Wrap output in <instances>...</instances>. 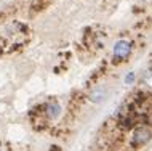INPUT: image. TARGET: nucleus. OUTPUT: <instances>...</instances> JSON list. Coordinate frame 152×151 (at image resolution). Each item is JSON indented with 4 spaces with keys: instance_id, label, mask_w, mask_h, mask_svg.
Segmentation results:
<instances>
[{
    "instance_id": "1",
    "label": "nucleus",
    "mask_w": 152,
    "mask_h": 151,
    "mask_svg": "<svg viewBox=\"0 0 152 151\" xmlns=\"http://www.w3.org/2000/svg\"><path fill=\"white\" fill-rule=\"evenodd\" d=\"M151 138H152V129L147 127V125H138L133 132V137H131V145L133 146L146 145Z\"/></svg>"
},
{
    "instance_id": "2",
    "label": "nucleus",
    "mask_w": 152,
    "mask_h": 151,
    "mask_svg": "<svg viewBox=\"0 0 152 151\" xmlns=\"http://www.w3.org/2000/svg\"><path fill=\"white\" fill-rule=\"evenodd\" d=\"M131 48H133L131 42H128V40H118L114 45V56L117 60H126L131 53Z\"/></svg>"
},
{
    "instance_id": "3",
    "label": "nucleus",
    "mask_w": 152,
    "mask_h": 151,
    "mask_svg": "<svg viewBox=\"0 0 152 151\" xmlns=\"http://www.w3.org/2000/svg\"><path fill=\"white\" fill-rule=\"evenodd\" d=\"M45 114H47L48 119H56L61 114V106L58 103H48L45 106Z\"/></svg>"
},
{
    "instance_id": "4",
    "label": "nucleus",
    "mask_w": 152,
    "mask_h": 151,
    "mask_svg": "<svg viewBox=\"0 0 152 151\" xmlns=\"http://www.w3.org/2000/svg\"><path fill=\"white\" fill-rule=\"evenodd\" d=\"M104 96H106V88L104 87H98L90 93V100H91L93 103H99V101L104 100Z\"/></svg>"
},
{
    "instance_id": "5",
    "label": "nucleus",
    "mask_w": 152,
    "mask_h": 151,
    "mask_svg": "<svg viewBox=\"0 0 152 151\" xmlns=\"http://www.w3.org/2000/svg\"><path fill=\"white\" fill-rule=\"evenodd\" d=\"M134 80V72H128V74L125 76V82L126 84H131Z\"/></svg>"
}]
</instances>
